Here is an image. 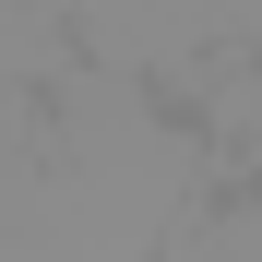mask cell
Here are the masks:
<instances>
[{
	"mask_svg": "<svg viewBox=\"0 0 262 262\" xmlns=\"http://www.w3.org/2000/svg\"><path fill=\"white\" fill-rule=\"evenodd\" d=\"M250 60H262V36H250Z\"/></svg>",
	"mask_w": 262,
	"mask_h": 262,
	"instance_id": "6da1fadb",
	"label": "cell"
}]
</instances>
